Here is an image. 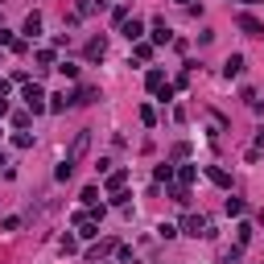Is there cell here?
<instances>
[{
	"mask_svg": "<svg viewBox=\"0 0 264 264\" xmlns=\"http://www.w3.org/2000/svg\"><path fill=\"white\" fill-rule=\"evenodd\" d=\"M145 83H149V91H161V87H165V75H161V71H149Z\"/></svg>",
	"mask_w": 264,
	"mask_h": 264,
	"instance_id": "11",
	"label": "cell"
},
{
	"mask_svg": "<svg viewBox=\"0 0 264 264\" xmlns=\"http://www.w3.org/2000/svg\"><path fill=\"white\" fill-rule=\"evenodd\" d=\"M124 182H128V169H120V174H112V178H108V190H112V194H120V190H124Z\"/></svg>",
	"mask_w": 264,
	"mask_h": 264,
	"instance_id": "8",
	"label": "cell"
},
{
	"mask_svg": "<svg viewBox=\"0 0 264 264\" xmlns=\"http://www.w3.org/2000/svg\"><path fill=\"white\" fill-rule=\"evenodd\" d=\"M194 178H198V169H194V165H182V186H190Z\"/></svg>",
	"mask_w": 264,
	"mask_h": 264,
	"instance_id": "15",
	"label": "cell"
},
{
	"mask_svg": "<svg viewBox=\"0 0 264 264\" xmlns=\"http://www.w3.org/2000/svg\"><path fill=\"white\" fill-rule=\"evenodd\" d=\"M206 178H211V182H215V186H223V190H227V186H231V178H227V174H223V169H211V174H206Z\"/></svg>",
	"mask_w": 264,
	"mask_h": 264,
	"instance_id": "12",
	"label": "cell"
},
{
	"mask_svg": "<svg viewBox=\"0 0 264 264\" xmlns=\"http://www.w3.org/2000/svg\"><path fill=\"white\" fill-rule=\"evenodd\" d=\"M13 145H17V149H29V145H33V136H29V132H17V136H13Z\"/></svg>",
	"mask_w": 264,
	"mask_h": 264,
	"instance_id": "18",
	"label": "cell"
},
{
	"mask_svg": "<svg viewBox=\"0 0 264 264\" xmlns=\"http://www.w3.org/2000/svg\"><path fill=\"white\" fill-rule=\"evenodd\" d=\"M45 99H50V95H45L38 83H29V87H25V103H29V112H33V116H38V112H45Z\"/></svg>",
	"mask_w": 264,
	"mask_h": 264,
	"instance_id": "1",
	"label": "cell"
},
{
	"mask_svg": "<svg viewBox=\"0 0 264 264\" xmlns=\"http://www.w3.org/2000/svg\"><path fill=\"white\" fill-rule=\"evenodd\" d=\"M83 202L95 206V202H99V190H95V186H87V190H83Z\"/></svg>",
	"mask_w": 264,
	"mask_h": 264,
	"instance_id": "21",
	"label": "cell"
},
{
	"mask_svg": "<svg viewBox=\"0 0 264 264\" xmlns=\"http://www.w3.org/2000/svg\"><path fill=\"white\" fill-rule=\"evenodd\" d=\"M0 45H13V33L8 29H0Z\"/></svg>",
	"mask_w": 264,
	"mask_h": 264,
	"instance_id": "23",
	"label": "cell"
},
{
	"mask_svg": "<svg viewBox=\"0 0 264 264\" xmlns=\"http://www.w3.org/2000/svg\"><path fill=\"white\" fill-rule=\"evenodd\" d=\"M169 38H174V33L165 29V21H157V25H153V41H169Z\"/></svg>",
	"mask_w": 264,
	"mask_h": 264,
	"instance_id": "13",
	"label": "cell"
},
{
	"mask_svg": "<svg viewBox=\"0 0 264 264\" xmlns=\"http://www.w3.org/2000/svg\"><path fill=\"white\" fill-rule=\"evenodd\" d=\"M182 4H186V0H182Z\"/></svg>",
	"mask_w": 264,
	"mask_h": 264,
	"instance_id": "25",
	"label": "cell"
},
{
	"mask_svg": "<svg viewBox=\"0 0 264 264\" xmlns=\"http://www.w3.org/2000/svg\"><path fill=\"white\" fill-rule=\"evenodd\" d=\"M235 235H239V244H248V239H252V223H239Z\"/></svg>",
	"mask_w": 264,
	"mask_h": 264,
	"instance_id": "17",
	"label": "cell"
},
{
	"mask_svg": "<svg viewBox=\"0 0 264 264\" xmlns=\"http://www.w3.org/2000/svg\"><path fill=\"white\" fill-rule=\"evenodd\" d=\"M0 99H8V83H4V78H0Z\"/></svg>",
	"mask_w": 264,
	"mask_h": 264,
	"instance_id": "24",
	"label": "cell"
},
{
	"mask_svg": "<svg viewBox=\"0 0 264 264\" xmlns=\"http://www.w3.org/2000/svg\"><path fill=\"white\" fill-rule=\"evenodd\" d=\"M136 58H141V62H149V58H153V45H145V41H136Z\"/></svg>",
	"mask_w": 264,
	"mask_h": 264,
	"instance_id": "14",
	"label": "cell"
},
{
	"mask_svg": "<svg viewBox=\"0 0 264 264\" xmlns=\"http://www.w3.org/2000/svg\"><path fill=\"white\" fill-rule=\"evenodd\" d=\"M182 231L186 235H206V219L202 215H186V219H182Z\"/></svg>",
	"mask_w": 264,
	"mask_h": 264,
	"instance_id": "4",
	"label": "cell"
},
{
	"mask_svg": "<svg viewBox=\"0 0 264 264\" xmlns=\"http://www.w3.org/2000/svg\"><path fill=\"white\" fill-rule=\"evenodd\" d=\"M227 215H244V198H227Z\"/></svg>",
	"mask_w": 264,
	"mask_h": 264,
	"instance_id": "16",
	"label": "cell"
},
{
	"mask_svg": "<svg viewBox=\"0 0 264 264\" xmlns=\"http://www.w3.org/2000/svg\"><path fill=\"white\" fill-rule=\"evenodd\" d=\"M87 145H91V132H78V136H75V145H71V153H66V165H71V169L78 165V157L87 153Z\"/></svg>",
	"mask_w": 264,
	"mask_h": 264,
	"instance_id": "2",
	"label": "cell"
},
{
	"mask_svg": "<svg viewBox=\"0 0 264 264\" xmlns=\"http://www.w3.org/2000/svg\"><path fill=\"white\" fill-rule=\"evenodd\" d=\"M174 178V165H157V182H169Z\"/></svg>",
	"mask_w": 264,
	"mask_h": 264,
	"instance_id": "19",
	"label": "cell"
},
{
	"mask_svg": "<svg viewBox=\"0 0 264 264\" xmlns=\"http://www.w3.org/2000/svg\"><path fill=\"white\" fill-rule=\"evenodd\" d=\"M157 231H161V239H174V235H178V227H174V223H161Z\"/></svg>",
	"mask_w": 264,
	"mask_h": 264,
	"instance_id": "20",
	"label": "cell"
},
{
	"mask_svg": "<svg viewBox=\"0 0 264 264\" xmlns=\"http://www.w3.org/2000/svg\"><path fill=\"white\" fill-rule=\"evenodd\" d=\"M239 71H244V54H231V58L223 62V75H227V78H235Z\"/></svg>",
	"mask_w": 264,
	"mask_h": 264,
	"instance_id": "6",
	"label": "cell"
},
{
	"mask_svg": "<svg viewBox=\"0 0 264 264\" xmlns=\"http://www.w3.org/2000/svg\"><path fill=\"white\" fill-rule=\"evenodd\" d=\"M75 95H66V91H62V95H50V112H66V103H71Z\"/></svg>",
	"mask_w": 264,
	"mask_h": 264,
	"instance_id": "10",
	"label": "cell"
},
{
	"mask_svg": "<svg viewBox=\"0 0 264 264\" xmlns=\"http://www.w3.org/2000/svg\"><path fill=\"white\" fill-rule=\"evenodd\" d=\"M25 33H29V38H38V33H41V17H38V13L25 17Z\"/></svg>",
	"mask_w": 264,
	"mask_h": 264,
	"instance_id": "9",
	"label": "cell"
},
{
	"mask_svg": "<svg viewBox=\"0 0 264 264\" xmlns=\"http://www.w3.org/2000/svg\"><path fill=\"white\" fill-rule=\"evenodd\" d=\"M103 54H108V45H103V38H95V41L87 45V58H91V62H99Z\"/></svg>",
	"mask_w": 264,
	"mask_h": 264,
	"instance_id": "7",
	"label": "cell"
},
{
	"mask_svg": "<svg viewBox=\"0 0 264 264\" xmlns=\"http://www.w3.org/2000/svg\"><path fill=\"white\" fill-rule=\"evenodd\" d=\"M235 25H239V29H244V33H248V38H264V25H260V21H256V17H248V13H239V17H235Z\"/></svg>",
	"mask_w": 264,
	"mask_h": 264,
	"instance_id": "3",
	"label": "cell"
},
{
	"mask_svg": "<svg viewBox=\"0 0 264 264\" xmlns=\"http://www.w3.org/2000/svg\"><path fill=\"white\" fill-rule=\"evenodd\" d=\"M124 38H128V41H141V38H145V25H141L136 17H132V21H124Z\"/></svg>",
	"mask_w": 264,
	"mask_h": 264,
	"instance_id": "5",
	"label": "cell"
},
{
	"mask_svg": "<svg viewBox=\"0 0 264 264\" xmlns=\"http://www.w3.org/2000/svg\"><path fill=\"white\" fill-rule=\"evenodd\" d=\"M38 62L41 66H54V50H38Z\"/></svg>",
	"mask_w": 264,
	"mask_h": 264,
	"instance_id": "22",
	"label": "cell"
}]
</instances>
